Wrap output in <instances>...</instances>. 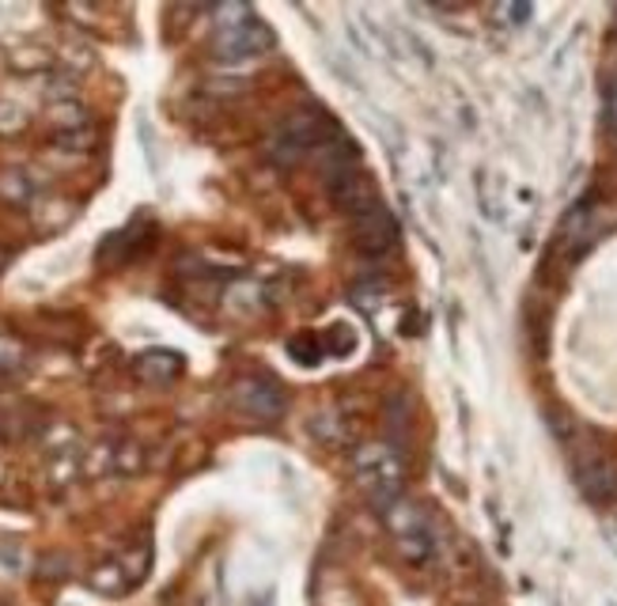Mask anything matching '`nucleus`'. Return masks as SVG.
Listing matches in <instances>:
<instances>
[{
	"label": "nucleus",
	"instance_id": "f03ea898",
	"mask_svg": "<svg viewBox=\"0 0 617 606\" xmlns=\"http://www.w3.org/2000/svg\"><path fill=\"white\" fill-rule=\"evenodd\" d=\"M387 524H390V531H395L402 554L410 557L413 565L428 562L432 550H436V539H432V527L421 512L410 508V504H395V508H387Z\"/></svg>",
	"mask_w": 617,
	"mask_h": 606
},
{
	"label": "nucleus",
	"instance_id": "20e7f679",
	"mask_svg": "<svg viewBox=\"0 0 617 606\" xmlns=\"http://www.w3.org/2000/svg\"><path fill=\"white\" fill-rule=\"evenodd\" d=\"M235 395H239L235 402L246 405L250 413H258V417H277V413H281V395H277V390L269 387V383H261V379L243 383Z\"/></svg>",
	"mask_w": 617,
	"mask_h": 606
},
{
	"label": "nucleus",
	"instance_id": "7ed1b4c3",
	"mask_svg": "<svg viewBox=\"0 0 617 606\" xmlns=\"http://www.w3.org/2000/svg\"><path fill=\"white\" fill-rule=\"evenodd\" d=\"M352 235H357V243H360L364 255H383V250H390L398 240L395 220H390V212L383 209V202H375L372 209H364V212L352 217Z\"/></svg>",
	"mask_w": 617,
	"mask_h": 606
},
{
	"label": "nucleus",
	"instance_id": "f257e3e1",
	"mask_svg": "<svg viewBox=\"0 0 617 606\" xmlns=\"http://www.w3.org/2000/svg\"><path fill=\"white\" fill-rule=\"evenodd\" d=\"M357 474L375 504L395 508L398 497H402V459L390 455L387 448H364L357 459Z\"/></svg>",
	"mask_w": 617,
	"mask_h": 606
}]
</instances>
